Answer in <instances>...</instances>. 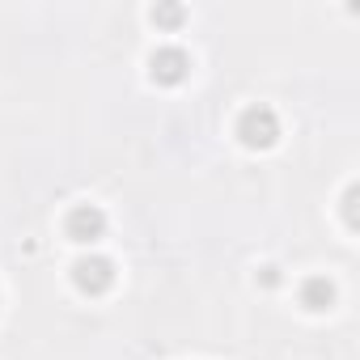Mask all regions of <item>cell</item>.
<instances>
[{"instance_id":"obj_1","label":"cell","mask_w":360,"mask_h":360,"mask_svg":"<svg viewBox=\"0 0 360 360\" xmlns=\"http://www.w3.org/2000/svg\"><path fill=\"white\" fill-rule=\"evenodd\" d=\"M242 140H246V144H271V140H276V119H271V110H250V115L242 119Z\"/></svg>"},{"instance_id":"obj_2","label":"cell","mask_w":360,"mask_h":360,"mask_svg":"<svg viewBox=\"0 0 360 360\" xmlns=\"http://www.w3.org/2000/svg\"><path fill=\"white\" fill-rule=\"evenodd\" d=\"M68 233H72L77 242H94V238L102 233V212H98V208H77V212L68 217Z\"/></svg>"},{"instance_id":"obj_3","label":"cell","mask_w":360,"mask_h":360,"mask_svg":"<svg viewBox=\"0 0 360 360\" xmlns=\"http://www.w3.org/2000/svg\"><path fill=\"white\" fill-rule=\"evenodd\" d=\"M77 284L81 288H106L110 284V263H102V259H89V263H77Z\"/></svg>"},{"instance_id":"obj_4","label":"cell","mask_w":360,"mask_h":360,"mask_svg":"<svg viewBox=\"0 0 360 360\" xmlns=\"http://www.w3.org/2000/svg\"><path fill=\"white\" fill-rule=\"evenodd\" d=\"M183 56H178V51H165V56H153V72L161 77V81H178V77H183Z\"/></svg>"},{"instance_id":"obj_5","label":"cell","mask_w":360,"mask_h":360,"mask_svg":"<svg viewBox=\"0 0 360 360\" xmlns=\"http://www.w3.org/2000/svg\"><path fill=\"white\" fill-rule=\"evenodd\" d=\"M322 301H330V288L322 280H314L309 284V309H322Z\"/></svg>"}]
</instances>
